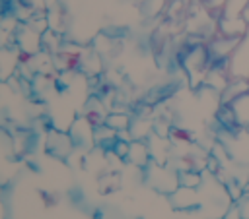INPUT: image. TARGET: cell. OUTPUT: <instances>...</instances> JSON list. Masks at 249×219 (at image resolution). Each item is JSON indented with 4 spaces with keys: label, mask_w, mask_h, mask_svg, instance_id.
Segmentation results:
<instances>
[{
    "label": "cell",
    "mask_w": 249,
    "mask_h": 219,
    "mask_svg": "<svg viewBox=\"0 0 249 219\" xmlns=\"http://www.w3.org/2000/svg\"><path fill=\"white\" fill-rule=\"evenodd\" d=\"M6 219H97L99 205L78 184L70 167L47 153L23 159L4 186Z\"/></svg>",
    "instance_id": "obj_1"
},
{
    "label": "cell",
    "mask_w": 249,
    "mask_h": 219,
    "mask_svg": "<svg viewBox=\"0 0 249 219\" xmlns=\"http://www.w3.org/2000/svg\"><path fill=\"white\" fill-rule=\"evenodd\" d=\"M23 159H18L14 140L6 130H0V186H6L21 169Z\"/></svg>",
    "instance_id": "obj_2"
},
{
    "label": "cell",
    "mask_w": 249,
    "mask_h": 219,
    "mask_svg": "<svg viewBox=\"0 0 249 219\" xmlns=\"http://www.w3.org/2000/svg\"><path fill=\"white\" fill-rule=\"evenodd\" d=\"M228 76L249 81V25L228 60Z\"/></svg>",
    "instance_id": "obj_3"
},
{
    "label": "cell",
    "mask_w": 249,
    "mask_h": 219,
    "mask_svg": "<svg viewBox=\"0 0 249 219\" xmlns=\"http://www.w3.org/2000/svg\"><path fill=\"white\" fill-rule=\"evenodd\" d=\"M237 43H239V39H235V37H226V35H220V33H218V35L210 41V45H208V54H210L216 62L228 64V60H230L231 52L235 50Z\"/></svg>",
    "instance_id": "obj_4"
},
{
    "label": "cell",
    "mask_w": 249,
    "mask_h": 219,
    "mask_svg": "<svg viewBox=\"0 0 249 219\" xmlns=\"http://www.w3.org/2000/svg\"><path fill=\"white\" fill-rule=\"evenodd\" d=\"M228 109L231 110L233 116V124L241 126V128H249V91L241 93L239 97H235Z\"/></svg>",
    "instance_id": "obj_5"
},
{
    "label": "cell",
    "mask_w": 249,
    "mask_h": 219,
    "mask_svg": "<svg viewBox=\"0 0 249 219\" xmlns=\"http://www.w3.org/2000/svg\"><path fill=\"white\" fill-rule=\"evenodd\" d=\"M245 91H249V81H247V79L230 78L228 85H226V87H224V91H222V99H220V103L228 107L235 97H239V95H241V93H245Z\"/></svg>",
    "instance_id": "obj_6"
},
{
    "label": "cell",
    "mask_w": 249,
    "mask_h": 219,
    "mask_svg": "<svg viewBox=\"0 0 249 219\" xmlns=\"http://www.w3.org/2000/svg\"><path fill=\"white\" fill-rule=\"evenodd\" d=\"M249 0H226L218 10V19H239L247 10Z\"/></svg>",
    "instance_id": "obj_7"
},
{
    "label": "cell",
    "mask_w": 249,
    "mask_h": 219,
    "mask_svg": "<svg viewBox=\"0 0 249 219\" xmlns=\"http://www.w3.org/2000/svg\"><path fill=\"white\" fill-rule=\"evenodd\" d=\"M97 219H132L130 215H126L124 211L117 209V207H109V205H99V215Z\"/></svg>",
    "instance_id": "obj_8"
},
{
    "label": "cell",
    "mask_w": 249,
    "mask_h": 219,
    "mask_svg": "<svg viewBox=\"0 0 249 219\" xmlns=\"http://www.w3.org/2000/svg\"><path fill=\"white\" fill-rule=\"evenodd\" d=\"M202 2H204V6H206L210 12H216V14H218V10L224 6L226 0H202Z\"/></svg>",
    "instance_id": "obj_9"
},
{
    "label": "cell",
    "mask_w": 249,
    "mask_h": 219,
    "mask_svg": "<svg viewBox=\"0 0 249 219\" xmlns=\"http://www.w3.org/2000/svg\"><path fill=\"white\" fill-rule=\"evenodd\" d=\"M4 186H0V219H6V203H4Z\"/></svg>",
    "instance_id": "obj_10"
},
{
    "label": "cell",
    "mask_w": 249,
    "mask_h": 219,
    "mask_svg": "<svg viewBox=\"0 0 249 219\" xmlns=\"http://www.w3.org/2000/svg\"><path fill=\"white\" fill-rule=\"evenodd\" d=\"M243 17L249 21V4H247V10H245V14H243Z\"/></svg>",
    "instance_id": "obj_11"
}]
</instances>
